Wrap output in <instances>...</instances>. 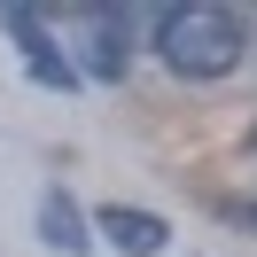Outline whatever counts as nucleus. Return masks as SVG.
Listing matches in <instances>:
<instances>
[{
  "instance_id": "1",
  "label": "nucleus",
  "mask_w": 257,
  "mask_h": 257,
  "mask_svg": "<svg viewBox=\"0 0 257 257\" xmlns=\"http://www.w3.org/2000/svg\"><path fill=\"white\" fill-rule=\"evenodd\" d=\"M156 47L179 78H226L249 47V16L226 8V0H187V8H164L156 16Z\"/></svg>"
},
{
  "instance_id": "2",
  "label": "nucleus",
  "mask_w": 257,
  "mask_h": 257,
  "mask_svg": "<svg viewBox=\"0 0 257 257\" xmlns=\"http://www.w3.org/2000/svg\"><path fill=\"white\" fill-rule=\"evenodd\" d=\"M0 32L24 47V70H32V86H78V70H70V55H55L47 24H39V8H0Z\"/></svg>"
},
{
  "instance_id": "3",
  "label": "nucleus",
  "mask_w": 257,
  "mask_h": 257,
  "mask_svg": "<svg viewBox=\"0 0 257 257\" xmlns=\"http://www.w3.org/2000/svg\"><path fill=\"white\" fill-rule=\"evenodd\" d=\"M70 24L86 32V70H94V78H125V39H133L125 8H78Z\"/></svg>"
},
{
  "instance_id": "4",
  "label": "nucleus",
  "mask_w": 257,
  "mask_h": 257,
  "mask_svg": "<svg viewBox=\"0 0 257 257\" xmlns=\"http://www.w3.org/2000/svg\"><path fill=\"white\" fill-rule=\"evenodd\" d=\"M101 234H109V249H125V257H156L164 249V218H156V210H133V203H109V210H101Z\"/></svg>"
},
{
  "instance_id": "5",
  "label": "nucleus",
  "mask_w": 257,
  "mask_h": 257,
  "mask_svg": "<svg viewBox=\"0 0 257 257\" xmlns=\"http://www.w3.org/2000/svg\"><path fill=\"white\" fill-rule=\"evenodd\" d=\"M39 234H47V241H55L63 257H86V249H94V234H86L78 203H70L63 187H47V195H39Z\"/></svg>"
},
{
  "instance_id": "6",
  "label": "nucleus",
  "mask_w": 257,
  "mask_h": 257,
  "mask_svg": "<svg viewBox=\"0 0 257 257\" xmlns=\"http://www.w3.org/2000/svg\"><path fill=\"white\" fill-rule=\"evenodd\" d=\"M249 226H257V203H249Z\"/></svg>"
}]
</instances>
